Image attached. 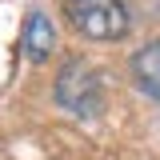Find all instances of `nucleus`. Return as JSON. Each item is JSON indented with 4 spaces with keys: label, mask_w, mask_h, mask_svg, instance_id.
<instances>
[{
    "label": "nucleus",
    "mask_w": 160,
    "mask_h": 160,
    "mask_svg": "<svg viewBox=\"0 0 160 160\" xmlns=\"http://www.w3.org/2000/svg\"><path fill=\"white\" fill-rule=\"evenodd\" d=\"M68 16L88 40H120L128 32L124 0H68Z\"/></svg>",
    "instance_id": "f257e3e1"
},
{
    "label": "nucleus",
    "mask_w": 160,
    "mask_h": 160,
    "mask_svg": "<svg viewBox=\"0 0 160 160\" xmlns=\"http://www.w3.org/2000/svg\"><path fill=\"white\" fill-rule=\"evenodd\" d=\"M56 100L60 108H68L72 116H96L100 104H104V88H100V76L96 68H88V64H64L56 76Z\"/></svg>",
    "instance_id": "f03ea898"
},
{
    "label": "nucleus",
    "mask_w": 160,
    "mask_h": 160,
    "mask_svg": "<svg viewBox=\"0 0 160 160\" xmlns=\"http://www.w3.org/2000/svg\"><path fill=\"white\" fill-rule=\"evenodd\" d=\"M52 48H56V28H52V20L44 16V12H32L28 24H24V56L40 64V60L52 56Z\"/></svg>",
    "instance_id": "7ed1b4c3"
},
{
    "label": "nucleus",
    "mask_w": 160,
    "mask_h": 160,
    "mask_svg": "<svg viewBox=\"0 0 160 160\" xmlns=\"http://www.w3.org/2000/svg\"><path fill=\"white\" fill-rule=\"evenodd\" d=\"M132 80L140 92H148L152 100H160V40L144 44L132 56Z\"/></svg>",
    "instance_id": "20e7f679"
}]
</instances>
